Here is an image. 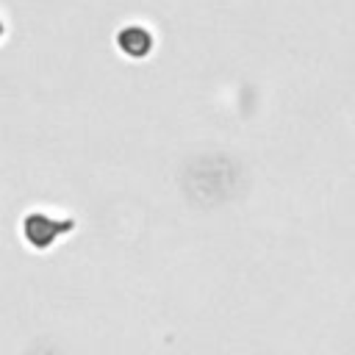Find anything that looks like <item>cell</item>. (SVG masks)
Returning <instances> with one entry per match:
<instances>
[{
    "label": "cell",
    "instance_id": "1",
    "mask_svg": "<svg viewBox=\"0 0 355 355\" xmlns=\"http://www.w3.org/2000/svg\"><path fill=\"white\" fill-rule=\"evenodd\" d=\"M75 230V219H53L42 211H31L22 216V239L33 247V250H47L53 247V241L64 233Z\"/></svg>",
    "mask_w": 355,
    "mask_h": 355
},
{
    "label": "cell",
    "instance_id": "2",
    "mask_svg": "<svg viewBox=\"0 0 355 355\" xmlns=\"http://www.w3.org/2000/svg\"><path fill=\"white\" fill-rule=\"evenodd\" d=\"M116 47L128 55V58H144L153 50V33L144 25H125L116 33Z\"/></svg>",
    "mask_w": 355,
    "mask_h": 355
},
{
    "label": "cell",
    "instance_id": "3",
    "mask_svg": "<svg viewBox=\"0 0 355 355\" xmlns=\"http://www.w3.org/2000/svg\"><path fill=\"white\" fill-rule=\"evenodd\" d=\"M0 36H3V19H0Z\"/></svg>",
    "mask_w": 355,
    "mask_h": 355
}]
</instances>
